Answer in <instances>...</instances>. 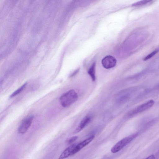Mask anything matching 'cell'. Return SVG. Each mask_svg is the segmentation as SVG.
I'll return each mask as SVG.
<instances>
[{"mask_svg": "<svg viewBox=\"0 0 159 159\" xmlns=\"http://www.w3.org/2000/svg\"><path fill=\"white\" fill-rule=\"evenodd\" d=\"M78 95L73 89L70 90L63 94L59 98L61 105L64 107H68L77 100Z\"/></svg>", "mask_w": 159, "mask_h": 159, "instance_id": "1", "label": "cell"}, {"mask_svg": "<svg viewBox=\"0 0 159 159\" xmlns=\"http://www.w3.org/2000/svg\"><path fill=\"white\" fill-rule=\"evenodd\" d=\"M138 134V133H136L121 139L112 147L111 149V152L115 153L119 152L136 138Z\"/></svg>", "mask_w": 159, "mask_h": 159, "instance_id": "2", "label": "cell"}, {"mask_svg": "<svg viewBox=\"0 0 159 159\" xmlns=\"http://www.w3.org/2000/svg\"><path fill=\"white\" fill-rule=\"evenodd\" d=\"M154 103V100H150L130 111L127 116L128 117H130L136 114L142 112L151 107Z\"/></svg>", "mask_w": 159, "mask_h": 159, "instance_id": "3", "label": "cell"}, {"mask_svg": "<svg viewBox=\"0 0 159 159\" xmlns=\"http://www.w3.org/2000/svg\"><path fill=\"white\" fill-rule=\"evenodd\" d=\"M34 116L30 115L25 118L22 121L18 128V132L20 134L25 133L30 126Z\"/></svg>", "mask_w": 159, "mask_h": 159, "instance_id": "4", "label": "cell"}, {"mask_svg": "<svg viewBox=\"0 0 159 159\" xmlns=\"http://www.w3.org/2000/svg\"><path fill=\"white\" fill-rule=\"evenodd\" d=\"M116 60L113 57L109 55L104 57L102 60L103 67L107 69L114 67L116 64Z\"/></svg>", "mask_w": 159, "mask_h": 159, "instance_id": "5", "label": "cell"}, {"mask_svg": "<svg viewBox=\"0 0 159 159\" xmlns=\"http://www.w3.org/2000/svg\"><path fill=\"white\" fill-rule=\"evenodd\" d=\"M94 137L95 136L94 135H92L78 144H77L72 152L71 156L77 153L82 148L89 144L93 140Z\"/></svg>", "mask_w": 159, "mask_h": 159, "instance_id": "6", "label": "cell"}, {"mask_svg": "<svg viewBox=\"0 0 159 159\" xmlns=\"http://www.w3.org/2000/svg\"><path fill=\"white\" fill-rule=\"evenodd\" d=\"M76 145L75 143L71 144L66 148L60 155L59 159H64L71 156L72 152Z\"/></svg>", "mask_w": 159, "mask_h": 159, "instance_id": "7", "label": "cell"}, {"mask_svg": "<svg viewBox=\"0 0 159 159\" xmlns=\"http://www.w3.org/2000/svg\"><path fill=\"white\" fill-rule=\"evenodd\" d=\"M91 118L89 116H86L81 120L79 125L74 132V133H76L82 130L90 122Z\"/></svg>", "mask_w": 159, "mask_h": 159, "instance_id": "8", "label": "cell"}, {"mask_svg": "<svg viewBox=\"0 0 159 159\" xmlns=\"http://www.w3.org/2000/svg\"><path fill=\"white\" fill-rule=\"evenodd\" d=\"M88 74L91 77L92 80L94 81L96 79L95 76V64H93L88 71Z\"/></svg>", "mask_w": 159, "mask_h": 159, "instance_id": "9", "label": "cell"}, {"mask_svg": "<svg viewBox=\"0 0 159 159\" xmlns=\"http://www.w3.org/2000/svg\"><path fill=\"white\" fill-rule=\"evenodd\" d=\"M27 84V83L26 82L24 83L18 89L13 92L10 96V97L13 98L19 94L24 89L26 86Z\"/></svg>", "mask_w": 159, "mask_h": 159, "instance_id": "10", "label": "cell"}, {"mask_svg": "<svg viewBox=\"0 0 159 159\" xmlns=\"http://www.w3.org/2000/svg\"><path fill=\"white\" fill-rule=\"evenodd\" d=\"M152 0H142L137 2L133 4L134 6H139L146 5L152 2Z\"/></svg>", "mask_w": 159, "mask_h": 159, "instance_id": "11", "label": "cell"}, {"mask_svg": "<svg viewBox=\"0 0 159 159\" xmlns=\"http://www.w3.org/2000/svg\"><path fill=\"white\" fill-rule=\"evenodd\" d=\"M158 49H156L148 55L143 59L144 61L147 60L154 56L158 52Z\"/></svg>", "mask_w": 159, "mask_h": 159, "instance_id": "12", "label": "cell"}, {"mask_svg": "<svg viewBox=\"0 0 159 159\" xmlns=\"http://www.w3.org/2000/svg\"><path fill=\"white\" fill-rule=\"evenodd\" d=\"M78 138L77 136H75L71 138L70 139L67 141V143L69 144L72 143L73 142L75 141Z\"/></svg>", "mask_w": 159, "mask_h": 159, "instance_id": "13", "label": "cell"}, {"mask_svg": "<svg viewBox=\"0 0 159 159\" xmlns=\"http://www.w3.org/2000/svg\"><path fill=\"white\" fill-rule=\"evenodd\" d=\"M155 157L154 155L152 154L144 159H155Z\"/></svg>", "mask_w": 159, "mask_h": 159, "instance_id": "14", "label": "cell"}, {"mask_svg": "<svg viewBox=\"0 0 159 159\" xmlns=\"http://www.w3.org/2000/svg\"><path fill=\"white\" fill-rule=\"evenodd\" d=\"M79 69H78L76 70H75V71L74 72L70 75V77H71L74 75H75L79 71Z\"/></svg>", "mask_w": 159, "mask_h": 159, "instance_id": "15", "label": "cell"}]
</instances>
